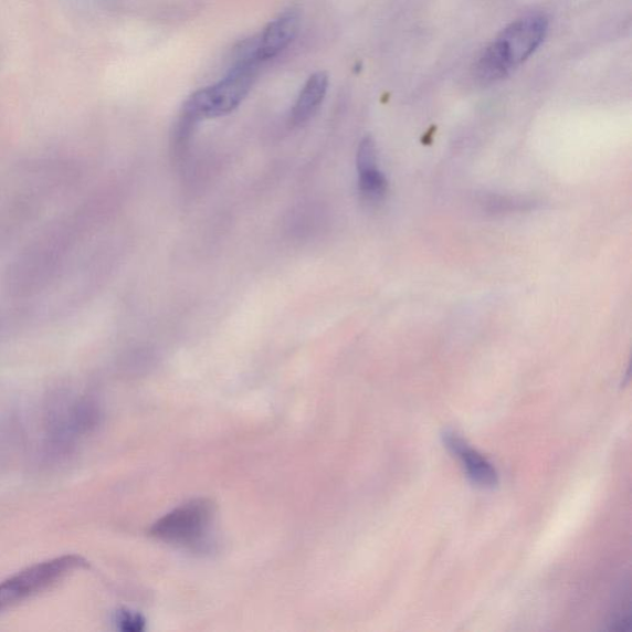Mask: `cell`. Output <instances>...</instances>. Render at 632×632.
<instances>
[{
  "label": "cell",
  "instance_id": "obj_1",
  "mask_svg": "<svg viewBox=\"0 0 632 632\" xmlns=\"http://www.w3.org/2000/svg\"><path fill=\"white\" fill-rule=\"evenodd\" d=\"M547 31L549 23L541 15L515 20L482 52L474 63V77L484 84L507 78L543 45Z\"/></svg>",
  "mask_w": 632,
  "mask_h": 632
},
{
  "label": "cell",
  "instance_id": "obj_2",
  "mask_svg": "<svg viewBox=\"0 0 632 632\" xmlns=\"http://www.w3.org/2000/svg\"><path fill=\"white\" fill-rule=\"evenodd\" d=\"M261 66L257 62H235L224 80L197 91L187 99L181 117L197 124L233 113L249 96Z\"/></svg>",
  "mask_w": 632,
  "mask_h": 632
},
{
  "label": "cell",
  "instance_id": "obj_3",
  "mask_svg": "<svg viewBox=\"0 0 632 632\" xmlns=\"http://www.w3.org/2000/svg\"><path fill=\"white\" fill-rule=\"evenodd\" d=\"M78 555H65L25 568L0 583V613L45 593L87 567Z\"/></svg>",
  "mask_w": 632,
  "mask_h": 632
},
{
  "label": "cell",
  "instance_id": "obj_4",
  "mask_svg": "<svg viewBox=\"0 0 632 632\" xmlns=\"http://www.w3.org/2000/svg\"><path fill=\"white\" fill-rule=\"evenodd\" d=\"M213 518V503L194 499L162 516L150 534L165 543L194 546L204 541Z\"/></svg>",
  "mask_w": 632,
  "mask_h": 632
},
{
  "label": "cell",
  "instance_id": "obj_5",
  "mask_svg": "<svg viewBox=\"0 0 632 632\" xmlns=\"http://www.w3.org/2000/svg\"><path fill=\"white\" fill-rule=\"evenodd\" d=\"M301 28V10L291 7L256 36V59L262 63L276 59L296 40Z\"/></svg>",
  "mask_w": 632,
  "mask_h": 632
},
{
  "label": "cell",
  "instance_id": "obj_6",
  "mask_svg": "<svg viewBox=\"0 0 632 632\" xmlns=\"http://www.w3.org/2000/svg\"><path fill=\"white\" fill-rule=\"evenodd\" d=\"M445 446L456 455L467 473L468 478L482 488H494L499 482L498 472L492 463L477 450L472 449L455 431H445Z\"/></svg>",
  "mask_w": 632,
  "mask_h": 632
},
{
  "label": "cell",
  "instance_id": "obj_7",
  "mask_svg": "<svg viewBox=\"0 0 632 632\" xmlns=\"http://www.w3.org/2000/svg\"><path fill=\"white\" fill-rule=\"evenodd\" d=\"M329 88V77L325 72H316L304 84L299 97L292 110L294 124L307 123L318 112Z\"/></svg>",
  "mask_w": 632,
  "mask_h": 632
},
{
  "label": "cell",
  "instance_id": "obj_8",
  "mask_svg": "<svg viewBox=\"0 0 632 632\" xmlns=\"http://www.w3.org/2000/svg\"><path fill=\"white\" fill-rule=\"evenodd\" d=\"M358 188L367 203L381 202L387 192L386 177L378 170L377 165L357 168Z\"/></svg>",
  "mask_w": 632,
  "mask_h": 632
},
{
  "label": "cell",
  "instance_id": "obj_9",
  "mask_svg": "<svg viewBox=\"0 0 632 632\" xmlns=\"http://www.w3.org/2000/svg\"><path fill=\"white\" fill-rule=\"evenodd\" d=\"M115 624L125 632H141L145 630V619L130 610H120L115 618Z\"/></svg>",
  "mask_w": 632,
  "mask_h": 632
}]
</instances>
